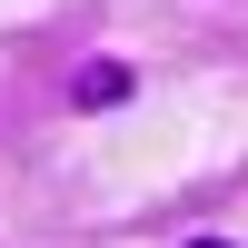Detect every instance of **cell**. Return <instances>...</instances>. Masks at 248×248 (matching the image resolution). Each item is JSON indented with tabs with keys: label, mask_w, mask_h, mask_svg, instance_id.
<instances>
[{
	"label": "cell",
	"mask_w": 248,
	"mask_h": 248,
	"mask_svg": "<svg viewBox=\"0 0 248 248\" xmlns=\"http://www.w3.org/2000/svg\"><path fill=\"white\" fill-rule=\"evenodd\" d=\"M189 248H229V238H189Z\"/></svg>",
	"instance_id": "7a4b0ae2"
},
{
	"label": "cell",
	"mask_w": 248,
	"mask_h": 248,
	"mask_svg": "<svg viewBox=\"0 0 248 248\" xmlns=\"http://www.w3.org/2000/svg\"><path fill=\"white\" fill-rule=\"evenodd\" d=\"M119 90H129V70H119V60H99V70L79 79V99H90V109H99V99H119Z\"/></svg>",
	"instance_id": "6da1fadb"
}]
</instances>
